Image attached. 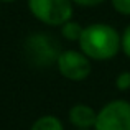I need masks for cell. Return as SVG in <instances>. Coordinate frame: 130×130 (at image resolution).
Here are the masks:
<instances>
[{"mask_svg":"<svg viewBox=\"0 0 130 130\" xmlns=\"http://www.w3.org/2000/svg\"><path fill=\"white\" fill-rule=\"evenodd\" d=\"M79 50L94 61H107L122 50V36L107 23H91L84 26Z\"/></svg>","mask_w":130,"mask_h":130,"instance_id":"cell-1","label":"cell"},{"mask_svg":"<svg viewBox=\"0 0 130 130\" xmlns=\"http://www.w3.org/2000/svg\"><path fill=\"white\" fill-rule=\"evenodd\" d=\"M25 58L31 66L35 68H50L58 63V58L61 54V44L53 35L46 31L31 33L25 40Z\"/></svg>","mask_w":130,"mask_h":130,"instance_id":"cell-2","label":"cell"},{"mask_svg":"<svg viewBox=\"0 0 130 130\" xmlns=\"http://www.w3.org/2000/svg\"><path fill=\"white\" fill-rule=\"evenodd\" d=\"M28 8L36 20L50 26H61L73 18V0H28Z\"/></svg>","mask_w":130,"mask_h":130,"instance_id":"cell-3","label":"cell"},{"mask_svg":"<svg viewBox=\"0 0 130 130\" xmlns=\"http://www.w3.org/2000/svg\"><path fill=\"white\" fill-rule=\"evenodd\" d=\"M94 130H130V102L114 99L97 112Z\"/></svg>","mask_w":130,"mask_h":130,"instance_id":"cell-4","label":"cell"},{"mask_svg":"<svg viewBox=\"0 0 130 130\" xmlns=\"http://www.w3.org/2000/svg\"><path fill=\"white\" fill-rule=\"evenodd\" d=\"M56 66L61 76L66 77L68 81H73V83H81V81L87 79L92 71L91 58H87L83 51L76 50L61 51Z\"/></svg>","mask_w":130,"mask_h":130,"instance_id":"cell-5","label":"cell"},{"mask_svg":"<svg viewBox=\"0 0 130 130\" xmlns=\"http://www.w3.org/2000/svg\"><path fill=\"white\" fill-rule=\"evenodd\" d=\"M69 122L76 128H94L95 120H97V112L87 104H76L69 109Z\"/></svg>","mask_w":130,"mask_h":130,"instance_id":"cell-6","label":"cell"},{"mask_svg":"<svg viewBox=\"0 0 130 130\" xmlns=\"http://www.w3.org/2000/svg\"><path fill=\"white\" fill-rule=\"evenodd\" d=\"M30 130H64L63 122L54 115H41L33 122Z\"/></svg>","mask_w":130,"mask_h":130,"instance_id":"cell-7","label":"cell"},{"mask_svg":"<svg viewBox=\"0 0 130 130\" xmlns=\"http://www.w3.org/2000/svg\"><path fill=\"white\" fill-rule=\"evenodd\" d=\"M84 26H81L79 22L74 20H68L64 25H61V35L68 40V41H79L83 36Z\"/></svg>","mask_w":130,"mask_h":130,"instance_id":"cell-8","label":"cell"},{"mask_svg":"<svg viewBox=\"0 0 130 130\" xmlns=\"http://www.w3.org/2000/svg\"><path fill=\"white\" fill-rule=\"evenodd\" d=\"M115 87L119 91H128L130 89V71H122L115 77Z\"/></svg>","mask_w":130,"mask_h":130,"instance_id":"cell-9","label":"cell"},{"mask_svg":"<svg viewBox=\"0 0 130 130\" xmlns=\"http://www.w3.org/2000/svg\"><path fill=\"white\" fill-rule=\"evenodd\" d=\"M110 3L117 13L130 17V0H110Z\"/></svg>","mask_w":130,"mask_h":130,"instance_id":"cell-10","label":"cell"},{"mask_svg":"<svg viewBox=\"0 0 130 130\" xmlns=\"http://www.w3.org/2000/svg\"><path fill=\"white\" fill-rule=\"evenodd\" d=\"M122 51L127 58H130V25L122 33Z\"/></svg>","mask_w":130,"mask_h":130,"instance_id":"cell-11","label":"cell"},{"mask_svg":"<svg viewBox=\"0 0 130 130\" xmlns=\"http://www.w3.org/2000/svg\"><path fill=\"white\" fill-rule=\"evenodd\" d=\"M74 3H77V5L81 7H95L99 5V3H102L104 0H73Z\"/></svg>","mask_w":130,"mask_h":130,"instance_id":"cell-12","label":"cell"},{"mask_svg":"<svg viewBox=\"0 0 130 130\" xmlns=\"http://www.w3.org/2000/svg\"><path fill=\"white\" fill-rule=\"evenodd\" d=\"M12 2H15V0H0V3H12Z\"/></svg>","mask_w":130,"mask_h":130,"instance_id":"cell-13","label":"cell"},{"mask_svg":"<svg viewBox=\"0 0 130 130\" xmlns=\"http://www.w3.org/2000/svg\"><path fill=\"white\" fill-rule=\"evenodd\" d=\"M77 130H87V128H77Z\"/></svg>","mask_w":130,"mask_h":130,"instance_id":"cell-14","label":"cell"}]
</instances>
